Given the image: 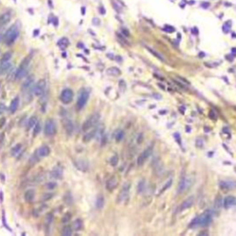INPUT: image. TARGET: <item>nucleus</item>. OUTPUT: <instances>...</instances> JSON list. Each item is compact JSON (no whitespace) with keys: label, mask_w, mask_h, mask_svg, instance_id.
<instances>
[{"label":"nucleus","mask_w":236,"mask_h":236,"mask_svg":"<svg viewBox=\"0 0 236 236\" xmlns=\"http://www.w3.org/2000/svg\"><path fill=\"white\" fill-rule=\"evenodd\" d=\"M145 180H141L139 183H138V193H142L144 192L145 190V187H146V185H145Z\"/></svg>","instance_id":"obj_36"},{"label":"nucleus","mask_w":236,"mask_h":236,"mask_svg":"<svg viewBox=\"0 0 236 236\" xmlns=\"http://www.w3.org/2000/svg\"><path fill=\"white\" fill-rule=\"evenodd\" d=\"M6 111H7V107L5 105V103L0 102V115H3Z\"/></svg>","instance_id":"obj_41"},{"label":"nucleus","mask_w":236,"mask_h":236,"mask_svg":"<svg viewBox=\"0 0 236 236\" xmlns=\"http://www.w3.org/2000/svg\"><path fill=\"white\" fill-rule=\"evenodd\" d=\"M46 89V81L44 79H41L35 84V86L32 88V92L34 93L35 96H42Z\"/></svg>","instance_id":"obj_8"},{"label":"nucleus","mask_w":236,"mask_h":236,"mask_svg":"<svg viewBox=\"0 0 236 236\" xmlns=\"http://www.w3.org/2000/svg\"><path fill=\"white\" fill-rule=\"evenodd\" d=\"M130 187H131V183H125L124 186H123L122 189L119 193V195H118V202H121L125 199V198L128 196V193H129V190H130Z\"/></svg>","instance_id":"obj_11"},{"label":"nucleus","mask_w":236,"mask_h":236,"mask_svg":"<svg viewBox=\"0 0 236 236\" xmlns=\"http://www.w3.org/2000/svg\"><path fill=\"white\" fill-rule=\"evenodd\" d=\"M193 186V178L192 176L186 175L182 178V180L179 183V186L177 188L178 194H183V193L186 192L187 190L190 189V187Z\"/></svg>","instance_id":"obj_3"},{"label":"nucleus","mask_w":236,"mask_h":236,"mask_svg":"<svg viewBox=\"0 0 236 236\" xmlns=\"http://www.w3.org/2000/svg\"><path fill=\"white\" fill-rule=\"evenodd\" d=\"M85 13H86V8H85V7H81V14L84 16Z\"/></svg>","instance_id":"obj_50"},{"label":"nucleus","mask_w":236,"mask_h":236,"mask_svg":"<svg viewBox=\"0 0 236 236\" xmlns=\"http://www.w3.org/2000/svg\"><path fill=\"white\" fill-rule=\"evenodd\" d=\"M41 123H39V122H37V124L34 126V127H33V132H34V135H38L40 132H41Z\"/></svg>","instance_id":"obj_37"},{"label":"nucleus","mask_w":236,"mask_h":236,"mask_svg":"<svg viewBox=\"0 0 236 236\" xmlns=\"http://www.w3.org/2000/svg\"><path fill=\"white\" fill-rule=\"evenodd\" d=\"M177 78H178V79H181V80H182L181 82H183V84H187V85H189V84H190V83H189V81H187L186 79L183 78H181V77H177Z\"/></svg>","instance_id":"obj_48"},{"label":"nucleus","mask_w":236,"mask_h":236,"mask_svg":"<svg viewBox=\"0 0 236 236\" xmlns=\"http://www.w3.org/2000/svg\"><path fill=\"white\" fill-rule=\"evenodd\" d=\"M117 186V180L115 176H111L106 182V189L108 191H113L115 189V187Z\"/></svg>","instance_id":"obj_16"},{"label":"nucleus","mask_w":236,"mask_h":236,"mask_svg":"<svg viewBox=\"0 0 236 236\" xmlns=\"http://www.w3.org/2000/svg\"><path fill=\"white\" fill-rule=\"evenodd\" d=\"M96 132H97V130L94 129V130L89 131V132H88V133L85 134L84 136H83V141H84V142H89V141H91L94 138V136L96 135Z\"/></svg>","instance_id":"obj_23"},{"label":"nucleus","mask_w":236,"mask_h":236,"mask_svg":"<svg viewBox=\"0 0 236 236\" xmlns=\"http://www.w3.org/2000/svg\"><path fill=\"white\" fill-rule=\"evenodd\" d=\"M55 133H56L55 123L52 119L47 120L45 122V126H44V134L48 136H54Z\"/></svg>","instance_id":"obj_10"},{"label":"nucleus","mask_w":236,"mask_h":236,"mask_svg":"<svg viewBox=\"0 0 236 236\" xmlns=\"http://www.w3.org/2000/svg\"><path fill=\"white\" fill-rule=\"evenodd\" d=\"M62 234L64 236H70L72 234V228L70 227V226H67V227H65L63 232H62Z\"/></svg>","instance_id":"obj_35"},{"label":"nucleus","mask_w":236,"mask_h":236,"mask_svg":"<svg viewBox=\"0 0 236 236\" xmlns=\"http://www.w3.org/2000/svg\"><path fill=\"white\" fill-rule=\"evenodd\" d=\"M106 74L109 75V76H119L121 74V71L119 68H117L115 67H112L106 69Z\"/></svg>","instance_id":"obj_22"},{"label":"nucleus","mask_w":236,"mask_h":236,"mask_svg":"<svg viewBox=\"0 0 236 236\" xmlns=\"http://www.w3.org/2000/svg\"><path fill=\"white\" fill-rule=\"evenodd\" d=\"M21 149H22V145L21 144H17L11 150V153H12L13 156H17V155L20 154Z\"/></svg>","instance_id":"obj_28"},{"label":"nucleus","mask_w":236,"mask_h":236,"mask_svg":"<svg viewBox=\"0 0 236 236\" xmlns=\"http://www.w3.org/2000/svg\"><path fill=\"white\" fill-rule=\"evenodd\" d=\"M18 34H20V30H18V26L13 25L6 31V33H5L3 37V41L6 42L8 45H10L18 39Z\"/></svg>","instance_id":"obj_2"},{"label":"nucleus","mask_w":236,"mask_h":236,"mask_svg":"<svg viewBox=\"0 0 236 236\" xmlns=\"http://www.w3.org/2000/svg\"><path fill=\"white\" fill-rule=\"evenodd\" d=\"M5 124H6V118L2 117L1 119H0V128H2Z\"/></svg>","instance_id":"obj_46"},{"label":"nucleus","mask_w":236,"mask_h":236,"mask_svg":"<svg viewBox=\"0 0 236 236\" xmlns=\"http://www.w3.org/2000/svg\"><path fill=\"white\" fill-rule=\"evenodd\" d=\"M53 196H54V195L52 194V193H46V194L44 196V198H42V199H44V201H46V200H50Z\"/></svg>","instance_id":"obj_42"},{"label":"nucleus","mask_w":236,"mask_h":236,"mask_svg":"<svg viewBox=\"0 0 236 236\" xmlns=\"http://www.w3.org/2000/svg\"><path fill=\"white\" fill-rule=\"evenodd\" d=\"M76 166L80 171L85 172L89 169V162L84 159H79L76 162Z\"/></svg>","instance_id":"obj_17"},{"label":"nucleus","mask_w":236,"mask_h":236,"mask_svg":"<svg viewBox=\"0 0 236 236\" xmlns=\"http://www.w3.org/2000/svg\"><path fill=\"white\" fill-rule=\"evenodd\" d=\"M62 176V171L59 169H54L53 171L51 172V177L55 178V179H60Z\"/></svg>","instance_id":"obj_25"},{"label":"nucleus","mask_w":236,"mask_h":236,"mask_svg":"<svg viewBox=\"0 0 236 236\" xmlns=\"http://www.w3.org/2000/svg\"><path fill=\"white\" fill-rule=\"evenodd\" d=\"M125 138V132L119 129V130H117L115 132V140L117 141V142H120L121 140H123V138Z\"/></svg>","instance_id":"obj_24"},{"label":"nucleus","mask_w":236,"mask_h":236,"mask_svg":"<svg viewBox=\"0 0 236 236\" xmlns=\"http://www.w3.org/2000/svg\"><path fill=\"white\" fill-rule=\"evenodd\" d=\"M73 97H74V93L72 89H65L60 94V101L63 103H65V104H68L70 102H72Z\"/></svg>","instance_id":"obj_9"},{"label":"nucleus","mask_w":236,"mask_h":236,"mask_svg":"<svg viewBox=\"0 0 236 236\" xmlns=\"http://www.w3.org/2000/svg\"><path fill=\"white\" fill-rule=\"evenodd\" d=\"M209 117L210 118V119H216L217 118V114L213 111V110H211L209 112Z\"/></svg>","instance_id":"obj_44"},{"label":"nucleus","mask_w":236,"mask_h":236,"mask_svg":"<svg viewBox=\"0 0 236 236\" xmlns=\"http://www.w3.org/2000/svg\"><path fill=\"white\" fill-rule=\"evenodd\" d=\"M56 186V183H53V182H51V183H46V186L45 187L47 188V189H54V188H55Z\"/></svg>","instance_id":"obj_40"},{"label":"nucleus","mask_w":236,"mask_h":236,"mask_svg":"<svg viewBox=\"0 0 236 236\" xmlns=\"http://www.w3.org/2000/svg\"><path fill=\"white\" fill-rule=\"evenodd\" d=\"M221 196H218V197H217V199L215 201V207H216V209H220V207H221V203H222V201H221Z\"/></svg>","instance_id":"obj_39"},{"label":"nucleus","mask_w":236,"mask_h":236,"mask_svg":"<svg viewBox=\"0 0 236 236\" xmlns=\"http://www.w3.org/2000/svg\"><path fill=\"white\" fill-rule=\"evenodd\" d=\"M220 186L221 189L223 190H232L236 188V182L233 180H226V181H221L220 183Z\"/></svg>","instance_id":"obj_12"},{"label":"nucleus","mask_w":236,"mask_h":236,"mask_svg":"<svg viewBox=\"0 0 236 236\" xmlns=\"http://www.w3.org/2000/svg\"><path fill=\"white\" fill-rule=\"evenodd\" d=\"M122 33L124 34L125 37H128L129 36V31H127L126 29H122Z\"/></svg>","instance_id":"obj_47"},{"label":"nucleus","mask_w":236,"mask_h":236,"mask_svg":"<svg viewBox=\"0 0 236 236\" xmlns=\"http://www.w3.org/2000/svg\"><path fill=\"white\" fill-rule=\"evenodd\" d=\"M70 219H71V215H70L69 213H67V214L64 216L62 221H63V222H68V221L70 220Z\"/></svg>","instance_id":"obj_43"},{"label":"nucleus","mask_w":236,"mask_h":236,"mask_svg":"<svg viewBox=\"0 0 236 236\" xmlns=\"http://www.w3.org/2000/svg\"><path fill=\"white\" fill-rule=\"evenodd\" d=\"M50 154V148L48 146H42L37 150V156L39 158H44L47 157Z\"/></svg>","instance_id":"obj_14"},{"label":"nucleus","mask_w":236,"mask_h":236,"mask_svg":"<svg viewBox=\"0 0 236 236\" xmlns=\"http://www.w3.org/2000/svg\"><path fill=\"white\" fill-rule=\"evenodd\" d=\"M194 202H195V197L193 196L186 198V199L182 203V205L180 206V211H183L187 209H189V207H191L193 205H194Z\"/></svg>","instance_id":"obj_13"},{"label":"nucleus","mask_w":236,"mask_h":236,"mask_svg":"<svg viewBox=\"0 0 236 236\" xmlns=\"http://www.w3.org/2000/svg\"><path fill=\"white\" fill-rule=\"evenodd\" d=\"M18 103H20V98H18V97H15L11 101L9 109H10V112L12 113V114H14V113L17 111L18 107Z\"/></svg>","instance_id":"obj_20"},{"label":"nucleus","mask_w":236,"mask_h":236,"mask_svg":"<svg viewBox=\"0 0 236 236\" xmlns=\"http://www.w3.org/2000/svg\"><path fill=\"white\" fill-rule=\"evenodd\" d=\"M10 67H11V65L9 64L8 62V63H4V64H2V65L1 67H0V73H5V72H7L8 70L10 68Z\"/></svg>","instance_id":"obj_33"},{"label":"nucleus","mask_w":236,"mask_h":236,"mask_svg":"<svg viewBox=\"0 0 236 236\" xmlns=\"http://www.w3.org/2000/svg\"><path fill=\"white\" fill-rule=\"evenodd\" d=\"M99 11H100L102 15H104V14H105V9L103 7H100V8H99Z\"/></svg>","instance_id":"obj_49"},{"label":"nucleus","mask_w":236,"mask_h":236,"mask_svg":"<svg viewBox=\"0 0 236 236\" xmlns=\"http://www.w3.org/2000/svg\"><path fill=\"white\" fill-rule=\"evenodd\" d=\"M37 124V117L36 116H31L28 123V128H32L34 126Z\"/></svg>","instance_id":"obj_31"},{"label":"nucleus","mask_w":236,"mask_h":236,"mask_svg":"<svg viewBox=\"0 0 236 236\" xmlns=\"http://www.w3.org/2000/svg\"><path fill=\"white\" fill-rule=\"evenodd\" d=\"M118 162H119V157L117 156V155H114L111 159H110V163L112 166H116V165L118 164Z\"/></svg>","instance_id":"obj_34"},{"label":"nucleus","mask_w":236,"mask_h":236,"mask_svg":"<svg viewBox=\"0 0 236 236\" xmlns=\"http://www.w3.org/2000/svg\"><path fill=\"white\" fill-rule=\"evenodd\" d=\"M34 196H35V192L34 190L32 189H29L25 192L24 194V198L27 202H31L32 200L34 199Z\"/></svg>","instance_id":"obj_21"},{"label":"nucleus","mask_w":236,"mask_h":236,"mask_svg":"<svg viewBox=\"0 0 236 236\" xmlns=\"http://www.w3.org/2000/svg\"><path fill=\"white\" fill-rule=\"evenodd\" d=\"M100 22H101V20H99V18H94L93 20H92L93 25H95V26H99V25H100Z\"/></svg>","instance_id":"obj_45"},{"label":"nucleus","mask_w":236,"mask_h":236,"mask_svg":"<svg viewBox=\"0 0 236 236\" xmlns=\"http://www.w3.org/2000/svg\"><path fill=\"white\" fill-rule=\"evenodd\" d=\"M58 44L60 46H64V47H67L68 44H69V42L67 38H63V39H61L59 42H58Z\"/></svg>","instance_id":"obj_38"},{"label":"nucleus","mask_w":236,"mask_h":236,"mask_svg":"<svg viewBox=\"0 0 236 236\" xmlns=\"http://www.w3.org/2000/svg\"><path fill=\"white\" fill-rule=\"evenodd\" d=\"M172 183H173V179H170V180L165 183V185L163 186V187L162 188V189L160 190V192H159V194L158 195H160V194H162V193L164 192V191H166L167 189L169 187H171V186H172Z\"/></svg>","instance_id":"obj_29"},{"label":"nucleus","mask_w":236,"mask_h":236,"mask_svg":"<svg viewBox=\"0 0 236 236\" xmlns=\"http://www.w3.org/2000/svg\"><path fill=\"white\" fill-rule=\"evenodd\" d=\"M12 57V54L10 52H7V53H5L3 55H2V58H1V64H4V63H8L9 60L11 59Z\"/></svg>","instance_id":"obj_27"},{"label":"nucleus","mask_w":236,"mask_h":236,"mask_svg":"<svg viewBox=\"0 0 236 236\" xmlns=\"http://www.w3.org/2000/svg\"><path fill=\"white\" fill-rule=\"evenodd\" d=\"M180 111H181L182 114H185V112H186V108L183 107V106H181V107H180Z\"/></svg>","instance_id":"obj_52"},{"label":"nucleus","mask_w":236,"mask_h":236,"mask_svg":"<svg viewBox=\"0 0 236 236\" xmlns=\"http://www.w3.org/2000/svg\"><path fill=\"white\" fill-rule=\"evenodd\" d=\"M202 7L204 8H207V7H209V3H202Z\"/></svg>","instance_id":"obj_51"},{"label":"nucleus","mask_w":236,"mask_h":236,"mask_svg":"<svg viewBox=\"0 0 236 236\" xmlns=\"http://www.w3.org/2000/svg\"><path fill=\"white\" fill-rule=\"evenodd\" d=\"M147 49H148V50L150 52V53H151V54L153 55L156 56V57H157L158 59H160V61H165V59H164L163 56H162V55H160V54L158 53V52H156V51L153 50V49H151V48H149V47H147Z\"/></svg>","instance_id":"obj_30"},{"label":"nucleus","mask_w":236,"mask_h":236,"mask_svg":"<svg viewBox=\"0 0 236 236\" xmlns=\"http://www.w3.org/2000/svg\"><path fill=\"white\" fill-rule=\"evenodd\" d=\"M11 20V13L10 12H5L2 15H0V27L6 26Z\"/></svg>","instance_id":"obj_15"},{"label":"nucleus","mask_w":236,"mask_h":236,"mask_svg":"<svg viewBox=\"0 0 236 236\" xmlns=\"http://www.w3.org/2000/svg\"><path fill=\"white\" fill-rule=\"evenodd\" d=\"M212 220V212L210 210H207L204 213H202L192 221L190 227L192 228H198V227H206L210 224Z\"/></svg>","instance_id":"obj_1"},{"label":"nucleus","mask_w":236,"mask_h":236,"mask_svg":"<svg viewBox=\"0 0 236 236\" xmlns=\"http://www.w3.org/2000/svg\"><path fill=\"white\" fill-rule=\"evenodd\" d=\"M29 65H30V58L26 57L23 59V61L20 65V67L17 69V71L15 73V78L21 79L22 78H24L28 71V68H29Z\"/></svg>","instance_id":"obj_4"},{"label":"nucleus","mask_w":236,"mask_h":236,"mask_svg":"<svg viewBox=\"0 0 236 236\" xmlns=\"http://www.w3.org/2000/svg\"><path fill=\"white\" fill-rule=\"evenodd\" d=\"M89 92L86 89H82L81 91L79 92L78 100H77V108L78 110H81L82 108L86 105V103L89 100Z\"/></svg>","instance_id":"obj_6"},{"label":"nucleus","mask_w":236,"mask_h":236,"mask_svg":"<svg viewBox=\"0 0 236 236\" xmlns=\"http://www.w3.org/2000/svg\"><path fill=\"white\" fill-rule=\"evenodd\" d=\"M82 228V221L80 220H75L73 222V229L76 230V231H78Z\"/></svg>","instance_id":"obj_32"},{"label":"nucleus","mask_w":236,"mask_h":236,"mask_svg":"<svg viewBox=\"0 0 236 236\" xmlns=\"http://www.w3.org/2000/svg\"><path fill=\"white\" fill-rule=\"evenodd\" d=\"M152 151H153V146L151 145V146H149V147L139 155L138 158V160H136L138 166H141V165H143L146 162V160H147L150 157V155L152 154Z\"/></svg>","instance_id":"obj_7"},{"label":"nucleus","mask_w":236,"mask_h":236,"mask_svg":"<svg viewBox=\"0 0 236 236\" xmlns=\"http://www.w3.org/2000/svg\"><path fill=\"white\" fill-rule=\"evenodd\" d=\"M33 81H34V77L30 76L26 79V81L22 84V91H28V89H31L32 84H33Z\"/></svg>","instance_id":"obj_19"},{"label":"nucleus","mask_w":236,"mask_h":236,"mask_svg":"<svg viewBox=\"0 0 236 236\" xmlns=\"http://www.w3.org/2000/svg\"><path fill=\"white\" fill-rule=\"evenodd\" d=\"M103 206H104V197L102 196H99L97 200H96V207L97 209H102Z\"/></svg>","instance_id":"obj_26"},{"label":"nucleus","mask_w":236,"mask_h":236,"mask_svg":"<svg viewBox=\"0 0 236 236\" xmlns=\"http://www.w3.org/2000/svg\"><path fill=\"white\" fill-rule=\"evenodd\" d=\"M236 203V197L233 196H228L224 198L223 200V207L225 209H228V207H231L232 206H233Z\"/></svg>","instance_id":"obj_18"},{"label":"nucleus","mask_w":236,"mask_h":236,"mask_svg":"<svg viewBox=\"0 0 236 236\" xmlns=\"http://www.w3.org/2000/svg\"><path fill=\"white\" fill-rule=\"evenodd\" d=\"M99 118H100V115H99L98 114H94V115H91L86 121L83 123L82 130L83 131H88L89 129H91V128H92V127H94L98 123Z\"/></svg>","instance_id":"obj_5"}]
</instances>
